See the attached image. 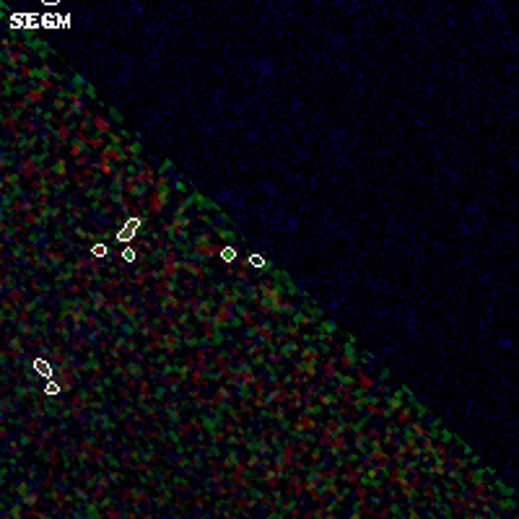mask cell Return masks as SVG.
<instances>
[{
    "label": "cell",
    "mask_w": 519,
    "mask_h": 519,
    "mask_svg": "<svg viewBox=\"0 0 519 519\" xmlns=\"http://www.w3.org/2000/svg\"><path fill=\"white\" fill-rule=\"evenodd\" d=\"M405 395H408V389H400V392H395V395H387V410L389 413H397L402 405H405Z\"/></svg>",
    "instance_id": "e0dca14e"
},
{
    "label": "cell",
    "mask_w": 519,
    "mask_h": 519,
    "mask_svg": "<svg viewBox=\"0 0 519 519\" xmlns=\"http://www.w3.org/2000/svg\"><path fill=\"white\" fill-rule=\"evenodd\" d=\"M50 166H52V174H55L57 182L71 179V166H68V158H65V156H57L55 164H50Z\"/></svg>",
    "instance_id": "8fae6325"
},
{
    "label": "cell",
    "mask_w": 519,
    "mask_h": 519,
    "mask_svg": "<svg viewBox=\"0 0 519 519\" xmlns=\"http://www.w3.org/2000/svg\"><path fill=\"white\" fill-rule=\"evenodd\" d=\"M125 499H133L135 504H143V501H148V491L146 488H128L125 491Z\"/></svg>",
    "instance_id": "83f0119b"
},
{
    "label": "cell",
    "mask_w": 519,
    "mask_h": 519,
    "mask_svg": "<svg viewBox=\"0 0 519 519\" xmlns=\"http://www.w3.org/2000/svg\"><path fill=\"white\" fill-rule=\"evenodd\" d=\"M122 151H125V156H128V158L138 161V158H141V153H143V146L138 143V141H125Z\"/></svg>",
    "instance_id": "44dd1931"
},
{
    "label": "cell",
    "mask_w": 519,
    "mask_h": 519,
    "mask_svg": "<svg viewBox=\"0 0 519 519\" xmlns=\"http://www.w3.org/2000/svg\"><path fill=\"white\" fill-rule=\"evenodd\" d=\"M356 384H359V389H361V392H366V395H369V392L374 389V384H376V382H374V379L369 376V374L359 371V376H356Z\"/></svg>",
    "instance_id": "484cf974"
},
{
    "label": "cell",
    "mask_w": 519,
    "mask_h": 519,
    "mask_svg": "<svg viewBox=\"0 0 519 519\" xmlns=\"http://www.w3.org/2000/svg\"><path fill=\"white\" fill-rule=\"evenodd\" d=\"M327 449H330L332 457H343L345 452H348V449H351V442H348V436H345V431L332 436V442L327 444Z\"/></svg>",
    "instance_id": "9c48e42d"
},
{
    "label": "cell",
    "mask_w": 519,
    "mask_h": 519,
    "mask_svg": "<svg viewBox=\"0 0 519 519\" xmlns=\"http://www.w3.org/2000/svg\"><path fill=\"white\" fill-rule=\"evenodd\" d=\"M24 99L31 104V107H37V104H42V101H44V91H42L37 83H31V86L24 91Z\"/></svg>",
    "instance_id": "d6986e66"
},
{
    "label": "cell",
    "mask_w": 519,
    "mask_h": 519,
    "mask_svg": "<svg viewBox=\"0 0 519 519\" xmlns=\"http://www.w3.org/2000/svg\"><path fill=\"white\" fill-rule=\"evenodd\" d=\"M291 426H294V434H296V436H301V434H311L319 423L314 421V415H309L306 410H298L296 421H294Z\"/></svg>",
    "instance_id": "5b68a950"
},
{
    "label": "cell",
    "mask_w": 519,
    "mask_h": 519,
    "mask_svg": "<svg viewBox=\"0 0 519 519\" xmlns=\"http://www.w3.org/2000/svg\"><path fill=\"white\" fill-rule=\"evenodd\" d=\"M158 260H161V273H164V278H174L177 281V273L182 270V260H177L174 252H164Z\"/></svg>",
    "instance_id": "277c9868"
},
{
    "label": "cell",
    "mask_w": 519,
    "mask_h": 519,
    "mask_svg": "<svg viewBox=\"0 0 519 519\" xmlns=\"http://www.w3.org/2000/svg\"><path fill=\"white\" fill-rule=\"evenodd\" d=\"M499 506H501L504 512H512V509H514V504H512V501H506V499H501V501H499Z\"/></svg>",
    "instance_id": "b9f144b4"
},
{
    "label": "cell",
    "mask_w": 519,
    "mask_h": 519,
    "mask_svg": "<svg viewBox=\"0 0 519 519\" xmlns=\"http://www.w3.org/2000/svg\"><path fill=\"white\" fill-rule=\"evenodd\" d=\"M120 283H122L120 278H101L99 288H101V291H107V294H109V291H117V288H120Z\"/></svg>",
    "instance_id": "e575fe53"
},
{
    "label": "cell",
    "mask_w": 519,
    "mask_h": 519,
    "mask_svg": "<svg viewBox=\"0 0 519 519\" xmlns=\"http://www.w3.org/2000/svg\"><path fill=\"white\" fill-rule=\"evenodd\" d=\"M182 348V332L179 330H164V353L174 356Z\"/></svg>",
    "instance_id": "52a82bcc"
},
{
    "label": "cell",
    "mask_w": 519,
    "mask_h": 519,
    "mask_svg": "<svg viewBox=\"0 0 519 519\" xmlns=\"http://www.w3.org/2000/svg\"><path fill=\"white\" fill-rule=\"evenodd\" d=\"M319 356H322V351H319V348H314V345H301V348H298V356H296V359H304V361H319Z\"/></svg>",
    "instance_id": "7402d4cb"
},
{
    "label": "cell",
    "mask_w": 519,
    "mask_h": 519,
    "mask_svg": "<svg viewBox=\"0 0 519 519\" xmlns=\"http://www.w3.org/2000/svg\"><path fill=\"white\" fill-rule=\"evenodd\" d=\"M211 325H216L218 330H221V327H231V325H239V317H236V306H231V304H223V301H218V304H216V309H213Z\"/></svg>",
    "instance_id": "6da1fadb"
},
{
    "label": "cell",
    "mask_w": 519,
    "mask_h": 519,
    "mask_svg": "<svg viewBox=\"0 0 519 519\" xmlns=\"http://www.w3.org/2000/svg\"><path fill=\"white\" fill-rule=\"evenodd\" d=\"M24 351H26V345H24V338H10L5 335V351H3V361H8V356H10V361H21L24 359Z\"/></svg>",
    "instance_id": "3957f363"
},
{
    "label": "cell",
    "mask_w": 519,
    "mask_h": 519,
    "mask_svg": "<svg viewBox=\"0 0 519 519\" xmlns=\"http://www.w3.org/2000/svg\"><path fill=\"white\" fill-rule=\"evenodd\" d=\"M91 128L96 130V135H104V138H109V135L114 133L112 122H109L107 117H101V114H91Z\"/></svg>",
    "instance_id": "7c38bea8"
},
{
    "label": "cell",
    "mask_w": 519,
    "mask_h": 519,
    "mask_svg": "<svg viewBox=\"0 0 519 519\" xmlns=\"http://www.w3.org/2000/svg\"><path fill=\"white\" fill-rule=\"evenodd\" d=\"M8 410H13V400L3 397V415H8Z\"/></svg>",
    "instance_id": "60d3db41"
},
{
    "label": "cell",
    "mask_w": 519,
    "mask_h": 519,
    "mask_svg": "<svg viewBox=\"0 0 519 519\" xmlns=\"http://www.w3.org/2000/svg\"><path fill=\"white\" fill-rule=\"evenodd\" d=\"M244 262H247V268H265V260L260 255H249Z\"/></svg>",
    "instance_id": "74e56055"
},
{
    "label": "cell",
    "mask_w": 519,
    "mask_h": 519,
    "mask_svg": "<svg viewBox=\"0 0 519 519\" xmlns=\"http://www.w3.org/2000/svg\"><path fill=\"white\" fill-rule=\"evenodd\" d=\"M400 442V426L395 421H389L384 426V446H395Z\"/></svg>",
    "instance_id": "ac0fdd59"
},
{
    "label": "cell",
    "mask_w": 519,
    "mask_h": 519,
    "mask_svg": "<svg viewBox=\"0 0 519 519\" xmlns=\"http://www.w3.org/2000/svg\"><path fill=\"white\" fill-rule=\"evenodd\" d=\"M338 364L343 366V371H353V369L359 366V356H356V351H353V340L343 345V351H340V359H338Z\"/></svg>",
    "instance_id": "8992f818"
},
{
    "label": "cell",
    "mask_w": 519,
    "mask_h": 519,
    "mask_svg": "<svg viewBox=\"0 0 519 519\" xmlns=\"http://www.w3.org/2000/svg\"><path fill=\"white\" fill-rule=\"evenodd\" d=\"M236 317H239V322H241V325H247V327H252V325H255V311H252V309H247L244 304H236Z\"/></svg>",
    "instance_id": "ffe728a7"
},
{
    "label": "cell",
    "mask_w": 519,
    "mask_h": 519,
    "mask_svg": "<svg viewBox=\"0 0 519 519\" xmlns=\"http://www.w3.org/2000/svg\"><path fill=\"white\" fill-rule=\"evenodd\" d=\"M294 325L301 330V327H309V325H314V317L311 314H304V311H294Z\"/></svg>",
    "instance_id": "f546056e"
},
{
    "label": "cell",
    "mask_w": 519,
    "mask_h": 519,
    "mask_svg": "<svg viewBox=\"0 0 519 519\" xmlns=\"http://www.w3.org/2000/svg\"><path fill=\"white\" fill-rule=\"evenodd\" d=\"M169 195H171V190L169 187H156V190H151V195H148V213H164V208H166V203H169Z\"/></svg>",
    "instance_id": "7a4b0ae2"
},
{
    "label": "cell",
    "mask_w": 519,
    "mask_h": 519,
    "mask_svg": "<svg viewBox=\"0 0 519 519\" xmlns=\"http://www.w3.org/2000/svg\"><path fill=\"white\" fill-rule=\"evenodd\" d=\"M288 493H291V499H298V496L304 493V475L301 470H296L291 478H288Z\"/></svg>",
    "instance_id": "9a60e30c"
},
{
    "label": "cell",
    "mask_w": 519,
    "mask_h": 519,
    "mask_svg": "<svg viewBox=\"0 0 519 519\" xmlns=\"http://www.w3.org/2000/svg\"><path fill=\"white\" fill-rule=\"evenodd\" d=\"M3 60H5V65H10V71H21L26 63V52H16V50L3 52Z\"/></svg>",
    "instance_id": "2e32d148"
},
{
    "label": "cell",
    "mask_w": 519,
    "mask_h": 519,
    "mask_svg": "<svg viewBox=\"0 0 519 519\" xmlns=\"http://www.w3.org/2000/svg\"><path fill=\"white\" fill-rule=\"evenodd\" d=\"M434 459H449L446 444H434Z\"/></svg>",
    "instance_id": "8d00e7d4"
},
{
    "label": "cell",
    "mask_w": 519,
    "mask_h": 519,
    "mask_svg": "<svg viewBox=\"0 0 519 519\" xmlns=\"http://www.w3.org/2000/svg\"><path fill=\"white\" fill-rule=\"evenodd\" d=\"M104 148H107V143H104V135H91L88 138V151H94V153H101Z\"/></svg>",
    "instance_id": "4dcf8cb0"
},
{
    "label": "cell",
    "mask_w": 519,
    "mask_h": 519,
    "mask_svg": "<svg viewBox=\"0 0 519 519\" xmlns=\"http://www.w3.org/2000/svg\"><path fill=\"white\" fill-rule=\"evenodd\" d=\"M395 415H397V418H395V423H397V426H408V423L413 421V410H410L408 405H402Z\"/></svg>",
    "instance_id": "1f68e13d"
},
{
    "label": "cell",
    "mask_w": 519,
    "mask_h": 519,
    "mask_svg": "<svg viewBox=\"0 0 519 519\" xmlns=\"http://www.w3.org/2000/svg\"><path fill=\"white\" fill-rule=\"evenodd\" d=\"M86 301H88V309H94V314H99V311L107 309V291H101V288H96V291H88L86 294Z\"/></svg>",
    "instance_id": "ba28073f"
},
{
    "label": "cell",
    "mask_w": 519,
    "mask_h": 519,
    "mask_svg": "<svg viewBox=\"0 0 519 519\" xmlns=\"http://www.w3.org/2000/svg\"><path fill=\"white\" fill-rule=\"evenodd\" d=\"M94 164H96V171H99L101 177H114V171H117V166H114L112 161H99L96 158Z\"/></svg>",
    "instance_id": "f1b7e54d"
},
{
    "label": "cell",
    "mask_w": 519,
    "mask_h": 519,
    "mask_svg": "<svg viewBox=\"0 0 519 519\" xmlns=\"http://www.w3.org/2000/svg\"><path fill=\"white\" fill-rule=\"evenodd\" d=\"M3 128H5V133H18V114L16 112H8V114H3Z\"/></svg>",
    "instance_id": "cb8c5ba5"
},
{
    "label": "cell",
    "mask_w": 519,
    "mask_h": 519,
    "mask_svg": "<svg viewBox=\"0 0 519 519\" xmlns=\"http://www.w3.org/2000/svg\"><path fill=\"white\" fill-rule=\"evenodd\" d=\"M317 402L322 408H332V405H340V400L335 392H317Z\"/></svg>",
    "instance_id": "603a6c76"
},
{
    "label": "cell",
    "mask_w": 519,
    "mask_h": 519,
    "mask_svg": "<svg viewBox=\"0 0 519 519\" xmlns=\"http://www.w3.org/2000/svg\"><path fill=\"white\" fill-rule=\"evenodd\" d=\"M24 506H26L24 501H21V504H13V509L8 512V517H24V514H29V512H24Z\"/></svg>",
    "instance_id": "f35d334b"
},
{
    "label": "cell",
    "mask_w": 519,
    "mask_h": 519,
    "mask_svg": "<svg viewBox=\"0 0 519 519\" xmlns=\"http://www.w3.org/2000/svg\"><path fill=\"white\" fill-rule=\"evenodd\" d=\"M218 257H221L226 265H231V262H236V260H239V252L234 249V244H226V247H221V252H218Z\"/></svg>",
    "instance_id": "d4e9b609"
},
{
    "label": "cell",
    "mask_w": 519,
    "mask_h": 519,
    "mask_svg": "<svg viewBox=\"0 0 519 519\" xmlns=\"http://www.w3.org/2000/svg\"><path fill=\"white\" fill-rule=\"evenodd\" d=\"M122 260H125V262H130V265H133V262H143L146 257H143V255H141V252H138V249H133V247H128V249H122Z\"/></svg>",
    "instance_id": "836d02e7"
},
{
    "label": "cell",
    "mask_w": 519,
    "mask_h": 519,
    "mask_svg": "<svg viewBox=\"0 0 519 519\" xmlns=\"http://www.w3.org/2000/svg\"><path fill=\"white\" fill-rule=\"evenodd\" d=\"M16 327H18V332H21V338H24V340H29V343L34 340V335H37V327H34L29 319H26V322H18Z\"/></svg>",
    "instance_id": "4316f807"
},
{
    "label": "cell",
    "mask_w": 519,
    "mask_h": 519,
    "mask_svg": "<svg viewBox=\"0 0 519 519\" xmlns=\"http://www.w3.org/2000/svg\"><path fill=\"white\" fill-rule=\"evenodd\" d=\"M182 270H187L192 275V281H205L208 278V270L203 268V262H192V260H182Z\"/></svg>",
    "instance_id": "4fadbf2b"
},
{
    "label": "cell",
    "mask_w": 519,
    "mask_h": 519,
    "mask_svg": "<svg viewBox=\"0 0 519 519\" xmlns=\"http://www.w3.org/2000/svg\"><path fill=\"white\" fill-rule=\"evenodd\" d=\"M408 429H410L415 436H418V439H426V436H431V431L426 429V426H423L421 421H410V423H408Z\"/></svg>",
    "instance_id": "d6a6232c"
},
{
    "label": "cell",
    "mask_w": 519,
    "mask_h": 519,
    "mask_svg": "<svg viewBox=\"0 0 519 519\" xmlns=\"http://www.w3.org/2000/svg\"><path fill=\"white\" fill-rule=\"evenodd\" d=\"M228 402H231V387H228V384H218L216 395H213V400H211V405H216L218 410H226Z\"/></svg>",
    "instance_id": "30bf717a"
},
{
    "label": "cell",
    "mask_w": 519,
    "mask_h": 519,
    "mask_svg": "<svg viewBox=\"0 0 519 519\" xmlns=\"http://www.w3.org/2000/svg\"><path fill=\"white\" fill-rule=\"evenodd\" d=\"M42 255H44V260H47L50 268H60V265L65 262V255H63L60 249H52V244H44Z\"/></svg>",
    "instance_id": "5bb4252c"
},
{
    "label": "cell",
    "mask_w": 519,
    "mask_h": 519,
    "mask_svg": "<svg viewBox=\"0 0 519 519\" xmlns=\"http://www.w3.org/2000/svg\"><path fill=\"white\" fill-rule=\"evenodd\" d=\"M21 501H24V504L29 506V509H31V506H37V501H39V493H37V491H26L24 496H21Z\"/></svg>",
    "instance_id": "d590c367"
},
{
    "label": "cell",
    "mask_w": 519,
    "mask_h": 519,
    "mask_svg": "<svg viewBox=\"0 0 519 519\" xmlns=\"http://www.w3.org/2000/svg\"><path fill=\"white\" fill-rule=\"evenodd\" d=\"M21 446H24L21 442H8V452L13 454V457H21Z\"/></svg>",
    "instance_id": "ab89813d"
}]
</instances>
